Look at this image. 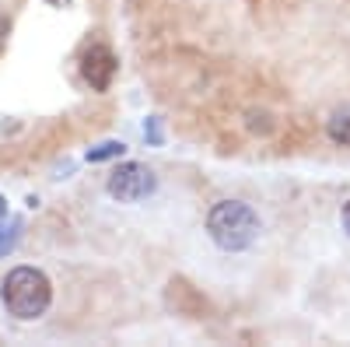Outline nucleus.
Returning <instances> with one entry per match:
<instances>
[{
	"label": "nucleus",
	"instance_id": "nucleus-1",
	"mask_svg": "<svg viewBox=\"0 0 350 347\" xmlns=\"http://www.w3.org/2000/svg\"><path fill=\"white\" fill-rule=\"evenodd\" d=\"M0 298H4V309L11 316H18V320H36V316H42L53 302V284L36 267H14L4 277Z\"/></svg>",
	"mask_w": 350,
	"mask_h": 347
},
{
	"label": "nucleus",
	"instance_id": "nucleus-2",
	"mask_svg": "<svg viewBox=\"0 0 350 347\" xmlns=\"http://www.w3.org/2000/svg\"><path fill=\"white\" fill-rule=\"evenodd\" d=\"M207 231L221 249L242 253L259 235V218L249 204H242V200H221V204L207 214Z\"/></svg>",
	"mask_w": 350,
	"mask_h": 347
},
{
	"label": "nucleus",
	"instance_id": "nucleus-3",
	"mask_svg": "<svg viewBox=\"0 0 350 347\" xmlns=\"http://www.w3.org/2000/svg\"><path fill=\"white\" fill-rule=\"evenodd\" d=\"M154 186H158L154 172H151L148 165H137V162L120 165V168L109 176V193H112L116 200H123V204H137V200L151 196Z\"/></svg>",
	"mask_w": 350,
	"mask_h": 347
},
{
	"label": "nucleus",
	"instance_id": "nucleus-4",
	"mask_svg": "<svg viewBox=\"0 0 350 347\" xmlns=\"http://www.w3.org/2000/svg\"><path fill=\"white\" fill-rule=\"evenodd\" d=\"M81 74H84V81L92 84L95 92H109V84L116 77V56H112V49L102 46V42L88 46L84 56H81Z\"/></svg>",
	"mask_w": 350,
	"mask_h": 347
},
{
	"label": "nucleus",
	"instance_id": "nucleus-5",
	"mask_svg": "<svg viewBox=\"0 0 350 347\" xmlns=\"http://www.w3.org/2000/svg\"><path fill=\"white\" fill-rule=\"evenodd\" d=\"M326 130H329V137H333L336 144H350V105H343V109H336V112L329 116Z\"/></svg>",
	"mask_w": 350,
	"mask_h": 347
},
{
	"label": "nucleus",
	"instance_id": "nucleus-6",
	"mask_svg": "<svg viewBox=\"0 0 350 347\" xmlns=\"http://www.w3.org/2000/svg\"><path fill=\"white\" fill-rule=\"evenodd\" d=\"M126 148L120 140H109V144H98V148H92L88 151V162H105V158H120Z\"/></svg>",
	"mask_w": 350,
	"mask_h": 347
},
{
	"label": "nucleus",
	"instance_id": "nucleus-7",
	"mask_svg": "<svg viewBox=\"0 0 350 347\" xmlns=\"http://www.w3.org/2000/svg\"><path fill=\"white\" fill-rule=\"evenodd\" d=\"M343 228L350 231V200H347V204H343Z\"/></svg>",
	"mask_w": 350,
	"mask_h": 347
},
{
	"label": "nucleus",
	"instance_id": "nucleus-8",
	"mask_svg": "<svg viewBox=\"0 0 350 347\" xmlns=\"http://www.w3.org/2000/svg\"><path fill=\"white\" fill-rule=\"evenodd\" d=\"M49 4H53V8H67V4H70V0H49Z\"/></svg>",
	"mask_w": 350,
	"mask_h": 347
},
{
	"label": "nucleus",
	"instance_id": "nucleus-9",
	"mask_svg": "<svg viewBox=\"0 0 350 347\" xmlns=\"http://www.w3.org/2000/svg\"><path fill=\"white\" fill-rule=\"evenodd\" d=\"M4 211H8V204H4V200H0V218H4Z\"/></svg>",
	"mask_w": 350,
	"mask_h": 347
}]
</instances>
